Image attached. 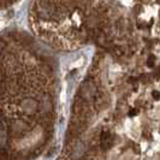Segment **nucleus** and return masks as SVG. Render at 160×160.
I'll return each instance as SVG.
<instances>
[{
    "label": "nucleus",
    "mask_w": 160,
    "mask_h": 160,
    "mask_svg": "<svg viewBox=\"0 0 160 160\" xmlns=\"http://www.w3.org/2000/svg\"><path fill=\"white\" fill-rule=\"evenodd\" d=\"M158 2H159V4H160V0H158Z\"/></svg>",
    "instance_id": "nucleus-5"
},
{
    "label": "nucleus",
    "mask_w": 160,
    "mask_h": 160,
    "mask_svg": "<svg viewBox=\"0 0 160 160\" xmlns=\"http://www.w3.org/2000/svg\"><path fill=\"white\" fill-rule=\"evenodd\" d=\"M154 62H155V58H154V56H149V58H148V66H154Z\"/></svg>",
    "instance_id": "nucleus-2"
},
{
    "label": "nucleus",
    "mask_w": 160,
    "mask_h": 160,
    "mask_svg": "<svg viewBox=\"0 0 160 160\" xmlns=\"http://www.w3.org/2000/svg\"><path fill=\"white\" fill-rule=\"evenodd\" d=\"M111 142H112V137H111V134L110 132H104L102 136H101V146L104 148H108L111 146Z\"/></svg>",
    "instance_id": "nucleus-1"
},
{
    "label": "nucleus",
    "mask_w": 160,
    "mask_h": 160,
    "mask_svg": "<svg viewBox=\"0 0 160 160\" xmlns=\"http://www.w3.org/2000/svg\"><path fill=\"white\" fill-rule=\"evenodd\" d=\"M153 98H154V99H157V100H158V99H160V93H159V92H155V90H154V92H153Z\"/></svg>",
    "instance_id": "nucleus-3"
},
{
    "label": "nucleus",
    "mask_w": 160,
    "mask_h": 160,
    "mask_svg": "<svg viewBox=\"0 0 160 160\" xmlns=\"http://www.w3.org/2000/svg\"><path fill=\"white\" fill-rule=\"evenodd\" d=\"M155 78H160V68L155 71Z\"/></svg>",
    "instance_id": "nucleus-4"
}]
</instances>
